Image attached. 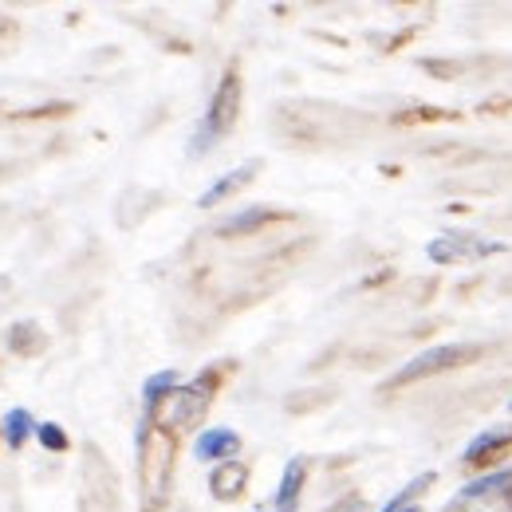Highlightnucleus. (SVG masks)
<instances>
[{"mask_svg": "<svg viewBox=\"0 0 512 512\" xmlns=\"http://www.w3.org/2000/svg\"><path fill=\"white\" fill-rule=\"evenodd\" d=\"M237 111H241V75H237V71H225V79L217 83V91H213V99H209L205 119L193 130V142H190L193 158H197V154H209V150L233 130Z\"/></svg>", "mask_w": 512, "mask_h": 512, "instance_id": "obj_1", "label": "nucleus"}, {"mask_svg": "<svg viewBox=\"0 0 512 512\" xmlns=\"http://www.w3.org/2000/svg\"><path fill=\"white\" fill-rule=\"evenodd\" d=\"M477 351H481V347H473V343H442V347L418 351L410 363H402V367L394 371V379H390L386 386H410V383H418V379H430V375L453 371V367L469 363Z\"/></svg>", "mask_w": 512, "mask_h": 512, "instance_id": "obj_2", "label": "nucleus"}, {"mask_svg": "<svg viewBox=\"0 0 512 512\" xmlns=\"http://www.w3.org/2000/svg\"><path fill=\"white\" fill-rule=\"evenodd\" d=\"M509 446H512V426L509 422H501V426H493V430H481V434L465 446L461 461H465V465H485V461L501 457Z\"/></svg>", "mask_w": 512, "mask_h": 512, "instance_id": "obj_3", "label": "nucleus"}, {"mask_svg": "<svg viewBox=\"0 0 512 512\" xmlns=\"http://www.w3.org/2000/svg\"><path fill=\"white\" fill-rule=\"evenodd\" d=\"M241 449V438L233 434V430H221V426H209V430H201V438L193 442V453H197V461H213V465H221V461H233V453Z\"/></svg>", "mask_w": 512, "mask_h": 512, "instance_id": "obj_4", "label": "nucleus"}, {"mask_svg": "<svg viewBox=\"0 0 512 512\" xmlns=\"http://www.w3.org/2000/svg\"><path fill=\"white\" fill-rule=\"evenodd\" d=\"M245 481H249V469L241 461H221L213 473H209V489L217 501H233L245 493Z\"/></svg>", "mask_w": 512, "mask_h": 512, "instance_id": "obj_5", "label": "nucleus"}, {"mask_svg": "<svg viewBox=\"0 0 512 512\" xmlns=\"http://www.w3.org/2000/svg\"><path fill=\"white\" fill-rule=\"evenodd\" d=\"M253 170H256V162H245V166H237V170H229L225 178H217L209 190L197 197V205L201 209H209V205H217V201H225V197H233L237 190H245L249 182H253Z\"/></svg>", "mask_w": 512, "mask_h": 512, "instance_id": "obj_6", "label": "nucleus"}, {"mask_svg": "<svg viewBox=\"0 0 512 512\" xmlns=\"http://www.w3.org/2000/svg\"><path fill=\"white\" fill-rule=\"evenodd\" d=\"M304 473H308L304 457H292L284 465V477H280V489H276V512H296V497L304 489Z\"/></svg>", "mask_w": 512, "mask_h": 512, "instance_id": "obj_7", "label": "nucleus"}, {"mask_svg": "<svg viewBox=\"0 0 512 512\" xmlns=\"http://www.w3.org/2000/svg\"><path fill=\"white\" fill-rule=\"evenodd\" d=\"M264 221H272V209H264V205H249V209H241V213L225 217V221L217 225V237H245V233H256Z\"/></svg>", "mask_w": 512, "mask_h": 512, "instance_id": "obj_8", "label": "nucleus"}, {"mask_svg": "<svg viewBox=\"0 0 512 512\" xmlns=\"http://www.w3.org/2000/svg\"><path fill=\"white\" fill-rule=\"evenodd\" d=\"M505 489H512V465L509 469H489V473H481L477 481H469V485L461 489V501H477V497L505 493Z\"/></svg>", "mask_w": 512, "mask_h": 512, "instance_id": "obj_9", "label": "nucleus"}, {"mask_svg": "<svg viewBox=\"0 0 512 512\" xmlns=\"http://www.w3.org/2000/svg\"><path fill=\"white\" fill-rule=\"evenodd\" d=\"M174 394H178V371H158V375H150L146 386H142V406H146V414H154L158 402H166V398H174Z\"/></svg>", "mask_w": 512, "mask_h": 512, "instance_id": "obj_10", "label": "nucleus"}, {"mask_svg": "<svg viewBox=\"0 0 512 512\" xmlns=\"http://www.w3.org/2000/svg\"><path fill=\"white\" fill-rule=\"evenodd\" d=\"M32 430H36V422H32V414H28V410H8V414H4V426H0V434H4V442H8L12 449L24 446Z\"/></svg>", "mask_w": 512, "mask_h": 512, "instance_id": "obj_11", "label": "nucleus"}, {"mask_svg": "<svg viewBox=\"0 0 512 512\" xmlns=\"http://www.w3.org/2000/svg\"><path fill=\"white\" fill-rule=\"evenodd\" d=\"M430 485H434V473H422V477H414V481H410V485H406V489H402L398 497H390V501H386V505L379 512L414 509V501H418V497H422V489H430Z\"/></svg>", "mask_w": 512, "mask_h": 512, "instance_id": "obj_12", "label": "nucleus"}, {"mask_svg": "<svg viewBox=\"0 0 512 512\" xmlns=\"http://www.w3.org/2000/svg\"><path fill=\"white\" fill-rule=\"evenodd\" d=\"M465 512H512V489L477 497V501H465Z\"/></svg>", "mask_w": 512, "mask_h": 512, "instance_id": "obj_13", "label": "nucleus"}, {"mask_svg": "<svg viewBox=\"0 0 512 512\" xmlns=\"http://www.w3.org/2000/svg\"><path fill=\"white\" fill-rule=\"evenodd\" d=\"M36 339H40L36 323H16V327L8 331V347H12V351H28Z\"/></svg>", "mask_w": 512, "mask_h": 512, "instance_id": "obj_14", "label": "nucleus"}, {"mask_svg": "<svg viewBox=\"0 0 512 512\" xmlns=\"http://www.w3.org/2000/svg\"><path fill=\"white\" fill-rule=\"evenodd\" d=\"M36 438L44 442V446L52 449V453H64L67 449V434L56 426V422H44V426H36Z\"/></svg>", "mask_w": 512, "mask_h": 512, "instance_id": "obj_15", "label": "nucleus"}, {"mask_svg": "<svg viewBox=\"0 0 512 512\" xmlns=\"http://www.w3.org/2000/svg\"><path fill=\"white\" fill-rule=\"evenodd\" d=\"M256 512H264V509H256Z\"/></svg>", "mask_w": 512, "mask_h": 512, "instance_id": "obj_16", "label": "nucleus"}]
</instances>
